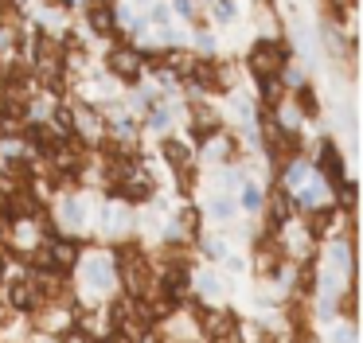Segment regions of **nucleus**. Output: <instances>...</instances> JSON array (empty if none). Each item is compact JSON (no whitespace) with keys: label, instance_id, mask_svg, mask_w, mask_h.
<instances>
[{"label":"nucleus","instance_id":"0eeeda50","mask_svg":"<svg viewBox=\"0 0 363 343\" xmlns=\"http://www.w3.org/2000/svg\"><path fill=\"white\" fill-rule=\"evenodd\" d=\"M12 304H16V308H32L35 304V281H16V285H12Z\"/></svg>","mask_w":363,"mask_h":343},{"label":"nucleus","instance_id":"2eb2a0df","mask_svg":"<svg viewBox=\"0 0 363 343\" xmlns=\"http://www.w3.org/2000/svg\"><path fill=\"white\" fill-rule=\"evenodd\" d=\"M215 16H219V20H230V16H235V8H230V0H219V4H215Z\"/></svg>","mask_w":363,"mask_h":343},{"label":"nucleus","instance_id":"9d476101","mask_svg":"<svg viewBox=\"0 0 363 343\" xmlns=\"http://www.w3.org/2000/svg\"><path fill=\"white\" fill-rule=\"evenodd\" d=\"M63 210H67V223H71V226H86V218H82L86 210H82V203H79V199H71Z\"/></svg>","mask_w":363,"mask_h":343},{"label":"nucleus","instance_id":"423d86ee","mask_svg":"<svg viewBox=\"0 0 363 343\" xmlns=\"http://www.w3.org/2000/svg\"><path fill=\"white\" fill-rule=\"evenodd\" d=\"M164 293H168V300H180V296L188 293V269H184V265H172V269H168Z\"/></svg>","mask_w":363,"mask_h":343},{"label":"nucleus","instance_id":"f3484780","mask_svg":"<svg viewBox=\"0 0 363 343\" xmlns=\"http://www.w3.org/2000/svg\"><path fill=\"white\" fill-rule=\"evenodd\" d=\"M176 12H180V16H188V12H191V4H188V0H176Z\"/></svg>","mask_w":363,"mask_h":343},{"label":"nucleus","instance_id":"1a4fd4ad","mask_svg":"<svg viewBox=\"0 0 363 343\" xmlns=\"http://www.w3.org/2000/svg\"><path fill=\"white\" fill-rule=\"evenodd\" d=\"M164 156H168L172 168H188V148L176 145V140H164Z\"/></svg>","mask_w":363,"mask_h":343},{"label":"nucleus","instance_id":"a211bd4d","mask_svg":"<svg viewBox=\"0 0 363 343\" xmlns=\"http://www.w3.org/2000/svg\"><path fill=\"white\" fill-rule=\"evenodd\" d=\"M67 343H90V339H82V335H67Z\"/></svg>","mask_w":363,"mask_h":343},{"label":"nucleus","instance_id":"39448f33","mask_svg":"<svg viewBox=\"0 0 363 343\" xmlns=\"http://www.w3.org/2000/svg\"><path fill=\"white\" fill-rule=\"evenodd\" d=\"M82 277H86V288L102 293V288H110V281H113V265L106 262V257H86V265H82Z\"/></svg>","mask_w":363,"mask_h":343},{"label":"nucleus","instance_id":"9b49d317","mask_svg":"<svg viewBox=\"0 0 363 343\" xmlns=\"http://www.w3.org/2000/svg\"><path fill=\"white\" fill-rule=\"evenodd\" d=\"M328 226H332V210H316L313 223H308V230H313V234H324Z\"/></svg>","mask_w":363,"mask_h":343},{"label":"nucleus","instance_id":"20e7f679","mask_svg":"<svg viewBox=\"0 0 363 343\" xmlns=\"http://www.w3.org/2000/svg\"><path fill=\"white\" fill-rule=\"evenodd\" d=\"M110 70L125 82H137L141 78V55L129 51V47H118V51H110Z\"/></svg>","mask_w":363,"mask_h":343},{"label":"nucleus","instance_id":"f8f14e48","mask_svg":"<svg viewBox=\"0 0 363 343\" xmlns=\"http://www.w3.org/2000/svg\"><path fill=\"white\" fill-rule=\"evenodd\" d=\"M297 106L305 109V113H316V98H313V90H308V86H301V90H297Z\"/></svg>","mask_w":363,"mask_h":343},{"label":"nucleus","instance_id":"7ed1b4c3","mask_svg":"<svg viewBox=\"0 0 363 343\" xmlns=\"http://www.w3.org/2000/svg\"><path fill=\"white\" fill-rule=\"evenodd\" d=\"M86 23L94 28V35H113V28H118V8H113L110 0H90Z\"/></svg>","mask_w":363,"mask_h":343},{"label":"nucleus","instance_id":"6e6552de","mask_svg":"<svg viewBox=\"0 0 363 343\" xmlns=\"http://www.w3.org/2000/svg\"><path fill=\"white\" fill-rule=\"evenodd\" d=\"M320 172L332 179V184L340 179V152H336L332 145H324V148H320Z\"/></svg>","mask_w":363,"mask_h":343},{"label":"nucleus","instance_id":"ddd939ff","mask_svg":"<svg viewBox=\"0 0 363 343\" xmlns=\"http://www.w3.org/2000/svg\"><path fill=\"white\" fill-rule=\"evenodd\" d=\"M211 210H215L219 218H230V215H235V203H230V199H215Z\"/></svg>","mask_w":363,"mask_h":343},{"label":"nucleus","instance_id":"f03ea898","mask_svg":"<svg viewBox=\"0 0 363 343\" xmlns=\"http://www.w3.org/2000/svg\"><path fill=\"white\" fill-rule=\"evenodd\" d=\"M211 343H242V332H238V316L235 312H211L203 320Z\"/></svg>","mask_w":363,"mask_h":343},{"label":"nucleus","instance_id":"4468645a","mask_svg":"<svg viewBox=\"0 0 363 343\" xmlns=\"http://www.w3.org/2000/svg\"><path fill=\"white\" fill-rule=\"evenodd\" d=\"M199 285H203V293H207V296H219V293H223L219 277H199Z\"/></svg>","mask_w":363,"mask_h":343},{"label":"nucleus","instance_id":"f257e3e1","mask_svg":"<svg viewBox=\"0 0 363 343\" xmlns=\"http://www.w3.org/2000/svg\"><path fill=\"white\" fill-rule=\"evenodd\" d=\"M285 59H289V51H285L281 43H269V39H262V43L250 51V70H254L258 78H269V74H277V70L285 67Z\"/></svg>","mask_w":363,"mask_h":343},{"label":"nucleus","instance_id":"dca6fc26","mask_svg":"<svg viewBox=\"0 0 363 343\" xmlns=\"http://www.w3.org/2000/svg\"><path fill=\"white\" fill-rule=\"evenodd\" d=\"M207 254H211V257H223V242H219V238L207 242Z\"/></svg>","mask_w":363,"mask_h":343}]
</instances>
